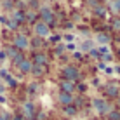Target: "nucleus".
<instances>
[{
	"label": "nucleus",
	"mask_w": 120,
	"mask_h": 120,
	"mask_svg": "<svg viewBox=\"0 0 120 120\" xmlns=\"http://www.w3.org/2000/svg\"><path fill=\"white\" fill-rule=\"evenodd\" d=\"M12 120H24V117H23V115H16Z\"/></svg>",
	"instance_id": "obj_28"
},
{
	"label": "nucleus",
	"mask_w": 120,
	"mask_h": 120,
	"mask_svg": "<svg viewBox=\"0 0 120 120\" xmlns=\"http://www.w3.org/2000/svg\"><path fill=\"white\" fill-rule=\"evenodd\" d=\"M64 113L68 115V117H73V115L77 113V108H75V106H71V105H68V106H64Z\"/></svg>",
	"instance_id": "obj_16"
},
{
	"label": "nucleus",
	"mask_w": 120,
	"mask_h": 120,
	"mask_svg": "<svg viewBox=\"0 0 120 120\" xmlns=\"http://www.w3.org/2000/svg\"><path fill=\"white\" fill-rule=\"evenodd\" d=\"M82 49H84V51L85 52H90V51H92V42H89V40H87V42H84V45H82Z\"/></svg>",
	"instance_id": "obj_18"
},
{
	"label": "nucleus",
	"mask_w": 120,
	"mask_h": 120,
	"mask_svg": "<svg viewBox=\"0 0 120 120\" xmlns=\"http://www.w3.org/2000/svg\"><path fill=\"white\" fill-rule=\"evenodd\" d=\"M111 26H113V30H120V19H113Z\"/></svg>",
	"instance_id": "obj_23"
},
{
	"label": "nucleus",
	"mask_w": 120,
	"mask_h": 120,
	"mask_svg": "<svg viewBox=\"0 0 120 120\" xmlns=\"http://www.w3.org/2000/svg\"><path fill=\"white\" fill-rule=\"evenodd\" d=\"M57 101H59L63 106H68V105H71V103H73V94L59 92V96H57Z\"/></svg>",
	"instance_id": "obj_8"
},
{
	"label": "nucleus",
	"mask_w": 120,
	"mask_h": 120,
	"mask_svg": "<svg viewBox=\"0 0 120 120\" xmlns=\"http://www.w3.org/2000/svg\"><path fill=\"white\" fill-rule=\"evenodd\" d=\"M117 71H118V73H120V66H118V68H117Z\"/></svg>",
	"instance_id": "obj_31"
},
{
	"label": "nucleus",
	"mask_w": 120,
	"mask_h": 120,
	"mask_svg": "<svg viewBox=\"0 0 120 120\" xmlns=\"http://www.w3.org/2000/svg\"><path fill=\"white\" fill-rule=\"evenodd\" d=\"M24 19H28V21H35L37 14H35V12H26V14H24Z\"/></svg>",
	"instance_id": "obj_19"
},
{
	"label": "nucleus",
	"mask_w": 120,
	"mask_h": 120,
	"mask_svg": "<svg viewBox=\"0 0 120 120\" xmlns=\"http://www.w3.org/2000/svg\"><path fill=\"white\" fill-rule=\"evenodd\" d=\"M33 115H35V105L33 103H24L23 105V117L24 118H33Z\"/></svg>",
	"instance_id": "obj_6"
},
{
	"label": "nucleus",
	"mask_w": 120,
	"mask_h": 120,
	"mask_svg": "<svg viewBox=\"0 0 120 120\" xmlns=\"http://www.w3.org/2000/svg\"><path fill=\"white\" fill-rule=\"evenodd\" d=\"M38 14H40V18H42V23L49 24V26H51V24L54 23V12H52V9H51V7H47V5L40 7Z\"/></svg>",
	"instance_id": "obj_1"
},
{
	"label": "nucleus",
	"mask_w": 120,
	"mask_h": 120,
	"mask_svg": "<svg viewBox=\"0 0 120 120\" xmlns=\"http://www.w3.org/2000/svg\"><path fill=\"white\" fill-rule=\"evenodd\" d=\"M64 51V47H63V45H59V47H56V54H61V52H63Z\"/></svg>",
	"instance_id": "obj_26"
},
{
	"label": "nucleus",
	"mask_w": 120,
	"mask_h": 120,
	"mask_svg": "<svg viewBox=\"0 0 120 120\" xmlns=\"http://www.w3.org/2000/svg\"><path fill=\"white\" fill-rule=\"evenodd\" d=\"M7 57V54H5V51H0V61H4Z\"/></svg>",
	"instance_id": "obj_27"
},
{
	"label": "nucleus",
	"mask_w": 120,
	"mask_h": 120,
	"mask_svg": "<svg viewBox=\"0 0 120 120\" xmlns=\"http://www.w3.org/2000/svg\"><path fill=\"white\" fill-rule=\"evenodd\" d=\"M118 105H120V96H118Z\"/></svg>",
	"instance_id": "obj_32"
},
{
	"label": "nucleus",
	"mask_w": 120,
	"mask_h": 120,
	"mask_svg": "<svg viewBox=\"0 0 120 120\" xmlns=\"http://www.w3.org/2000/svg\"><path fill=\"white\" fill-rule=\"evenodd\" d=\"M75 90V84L70 80H63L61 82V92H68V94H73Z\"/></svg>",
	"instance_id": "obj_10"
},
{
	"label": "nucleus",
	"mask_w": 120,
	"mask_h": 120,
	"mask_svg": "<svg viewBox=\"0 0 120 120\" xmlns=\"http://www.w3.org/2000/svg\"><path fill=\"white\" fill-rule=\"evenodd\" d=\"M33 64H37V66H45L47 64V56L42 54V52H37L35 56H33V61H31Z\"/></svg>",
	"instance_id": "obj_9"
},
{
	"label": "nucleus",
	"mask_w": 120,
	"mask_h": 120,
	"mask_svg": "<svg viewBox=\"0 0 120 120\" xmlns=\"http://www.w3.org/2000/svg\"><path fill=\"white\" fill-rule=\"evenodd\" d=\"M92 106H94V110L98 111L99 115H105V113H108L110 111V105H108V101H105V99H92Z\"/></svg>",
	"instance_id": "obj_4"
},
{
	"label": "nucleus",
	"mask_w": 120,
	"mask_h": 120,
	"mask_svg": "<svg viewBox=\"0 0 120 120\" xmlns=\"http://www.w3.org/2000/svg\"><path fill=\"white\" fill-rule=\"evenodd\" d=\"M35 90H37V85H35V84H31L30 87H28V92H31V94H33Z\"/></svg>",
	"instance_id": "obj_25"
},
{
	"label": "nucleus",
	"mask_w": 120,
	"mask_h": 120,
	"mask_svg": "<svg viewBox=\"0 0 120 120\" xmlns=\"http://www.w3.org/2000/svg\"><path fill=\"white\" fill-rule=\"evenodd\" d=\"M12 21H14L16 24H21L23 21H24V12L23 11H14V14H12Z\"/></svg>",
	"instance_id": "obj_13"
},
{
	"label": "nucleus",
	"mask_w": 120,
	"mask_h": 120,
	"mask_svg": "<svg viewBox=\"0 0 120 120\" xmlns=\"http://www.w3.org/2000/svg\"><path fill=\"white\" fill-rule=\"evenodd\" d=\"M99 2H106V0H99Z\"/></svg>",
	"instance_id": "obj_33"
},
{
	"label": "nucleus",
	"mask_w": 120,
	"mask_h": 120,
	"mask_svg": "<svg viewBox=\"0 0 120 120\" xmlns=\"http://www.w3.org/2000/svg\"><path fill=\"white\" fill-rule=\"evenodd\" d=\"M108 118H110V120H120V111L110 110V111H108Z\"/></svg>",
	"instance_id": "obj_17"
},
{
	"label": "nucleus",
	"mask_w": 120,
	"mask_h": 120,
	"mask_svg": "<svg viewBox=\"0 0 120 120\" xmlns=\"http://www.w3.org/2000/svg\"><path fill=\"white\" fill-rule=\"evenodd\" d=\"M40 44H42V38H35L33 40V45H35V47H40Z\"/></svg>",
	"instance_id": "obj_24"
},
{
	"label": "nucleus",
	"mask_w": 120,
	"mask_h": 120,
	"mask_svg": "<svg viewBox=\"0 0 120 120\" xmlns=\"http://www.w3.org/2000/svg\"><path fill=\"white\" fill-rule=\"evenodd\" d=\"M33 30H35V33H37V37H38V38H44V37H49V35H51V26H49V24H45V23H42V21H37L35 26H33Z\"/></svg>",
	"instance_id": "obj_2"
},
{
	"label": "nucleus",
	"mask_w": 120,
	"mask_h": 120,
	"mask_svg": "<svg viewBox=\"0 0 120 120\" xmlns=\"http://www.w3.org/2000/svg\"><path fill=\"white\" fill-rule=\"evenodd\" d=\"M96 42L105 47L106 44H110V37L106 35V33H98V35H96Z\"/></svg>",
	"instance_id": "obj_12"
},
{
	"label": "nucleus",
	"mask_w": 120,
	"mask_h": 120,
	"mask_svg": "<svg viewBox=\"0 0 120 120\" xmlns=\"http://www.w3.org/2000/svg\"><path fill=\"white\" fill-rule=\"evenodd\" d=\"M106 94H108L110 98H117V96H118V85H117V84L106 85Z\"/></svg>",
	"instance_id": "obj_11"
},
{
	"label": "nucleus",
	"mask_w": 120,
	"mask_h": 120,
	"mask_svg": "<svg viewBox=\"0 0 120 120\" xmlns=\"http://www.w3.org/2000/svg\"><path fill=\"white\" fill-rule=\"evenodd\" d=\"M14 47L18 49V51H24V49L30 47V40H28L26 35H23V33H19V35L14 37Z\"/></svg>",
	"instance_id": "obj_5"
},
{
	"label": "nucleus",
	"mask_w": 120,
	"mask_h": 120,
	"mask_svg": "<svg viewBox=\"0 0 120 120\" xmlns=\"http://www.w3.org/2000/svg\"><path fill=\"white\" fill-rule=\"evenodd\" d=\"M31 68H33V63L30 59H23L21 63L18 64V70L21 73H24V75H28V73H31Z\"/></svg>",
	"instance_id": "obj_7"
},
{
	"label": "nucleus",
	"mask_w": 120,
	"mask_h": 120,
	"mask_svg": "<svg viewBox=\"0 0 120 120\" xmlns=\"http://www.w3.org/2000/svg\"><path fill=\"white\" fill-rule=\"evenodd\" d=\"M28 2H33V0H28Z\"/></svg>",
	"instance_id": "obj_34"
},
{
	"label": "nucleus",
	"mask_w": 120,
	"mask_h": 120,
	"mask_svg": "<svg viewBox=\"0 0 120 120\" xmlns=\"http://www.w3.org/2000/svg\"><path fill=\"white\" fill-rule=\"evenodd\" d=\"M80 77V71H78V68L77 66H66V68L63 70V78L64 80H70V82H75L77 78Z\"/></svg>",
	"instance_id": "obj_3"
},
{
	"label": "nucleus",
	"mask_w": 120,
	"mask_h": 120,
	"mask_svg": "<svg viewBox=\"0 0 120 120\" xmlns=\"http://www.w3.org/2000/svg\"><path fill=\"white\" fill-rule=\"evenodd\" d=\"M0 89H4V87H2V80H0Z\"/></svg>",
	"instance_id": "obj_30"
},
{
	"label": "nucleus",
	"mask_w": 120,
	"mask_h": 120,
	"mask_svg": "<svg viewBox=\"0 0 120 120\" xmlns=\"http://www.w3.org/2000/svg\"><path fill=\"white\" fill-rule=\"evenodd\" d=\"M94 12H96V14H98V16H105V7H101V5H98V7H96V11H94Z\"/></svg>",
	"instance_id": "obj_21"
},
{
	"label": "nucleus",
	"mask_w": 120,
	"mask_h": 120,
	"mask_svg": "<svg viewBox=\"0 0 120 120\" xmlns=\"http://www.w3.org/2000/svg\"><path fill=\"white\" fill-rule=\"evenodd\" d=\"M0 120H4V118H2V117H0Z\"/></svg>",
	"instance_id": "obj_35"
},
{
	"label": "nucleus",
	"mask_w": 120,
	"mask_h": 120,
	"mask_svg": "<svg viewBox=\"0 0 120 120\" xmlns=\"http://www.w3.org/2000/svg\"><path fill=\"white\" fill-rule=\"evenodd\" d=\"M31 73L35 77H40V75H44L45 73V66H37V64H33V68H31Z\"/></svg>",
	"instance_id": "obj_14"
},
{
	"label": "nucleus",
	"mask_w": 120,
	"mask_h": 120,
	"mask_svg": "<svg viewBox=\"0 0 120 120\" xmlns=\"http://www.w3.org/2000/svg\"><path fill=\"white\" fill-rule=\"evenodd\" d=\"M110 11H113V12H117V14H120V0H113V2H111Z\"/></svg>",
	"instance_id": "obj_15"
},
{
	"label": "nucleus",
	"mask_w": 120,
	"mask_h": 120,
	"mask_svg": "<svg viewBox=\"0 0 120 120\" xmlns=\"http://www.w3.org/2000/svg\"><path fill=\"white\" fill-rule=\"evenodd\" d=\"M5 24H7V26H9V28H11V30H16V28H18V24H16L14 21H12V19H9V21H7Z\"/></svg>",
	"instance_id": "obj_22"
},
{
	"label": "nucleus",
	"mask_w": 120,
	"mask_h": 120,
	"mask_svg": "<svg viewBox=\"0 0 120 120\" xmlns=\"http://www.w3.org/2000/svg\"><path fill=\"white\" fill-rule=\"evenodd\" d=\"M7 21H9V19H7L5 16H0V23H7Z\"/></svg>",
	"instance_id": "obj_29"
},
{
	"label": "nucleus",
	"mask_w": 120,
	"mask_h": 120,
	"mask_svg": "<svg viewBox=\"0 0 120 120\" xmlns=\"http://www.w3.org/2000/svg\"><path fill=\"white\" fill-rule=\"evenodd\" d=\"M5 80H7V84H9V85H12V87H14V85H18V82H16L12 77H9V75L5 77Z\"/></svg>",
	"instance_id": "obj_20"
}]
</instances>
